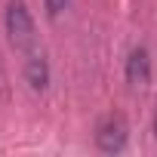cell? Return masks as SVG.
Here are the masks:
<instances>
[{
	"label": "cell",
	"instance_id": "cell-1",
	"mask_svg": "<svg viewBox=\"0 0 157 157\" xmlns=\"http://www.w3.org/2000/svg\"><path fill=\"white\" fill-rule=\"evenodd\" d=\"M6 34L16 49H31L34 43V19L25 6V0H10L6 3Z\"/></svg>",
	"mask_w": 157,
	"mask_h": 157
},
{
	"label": "cell",
	"instance_id": "cell-2",
	"mask_svg": "<svg viewBox=\"0 0 157 157\" xmlns=\"http://www.w3.org/2000/svg\"><path fill=\"white\" fill-rule=\"evenodd\" d=\"M96 142H99V148H102L105 154L123 151V148H126V123H123V117H108V120L99 126Z\"/></svg>",
	"mask_w": 157,
	"mask_h": 157
},
{
	"label": "cell",
	"instance_id": "cell-3",
	"mask_svg": "<svg viewBox=\"0 0 157 157\" xmlns=\"http://www.w3.org/2000/svg\"><path fill=\"white\" fill-rule=\"evenodd\" d=\"M151 80V59H148V49L145 46H136L126 59V83L129 90H145Z\"/></svg>",
	"mask_w": 157,
	"mask_h": 157
},
{
	"label": "cell",
	"instance_id": "cell-4",
	"mask_svg": "<svg viewBox=\"0 0 157 157\" xmlns=\"http://www.w3.org/2000/svg\"><path fill=\"white\" fill-rule=\"evenodd\" d=\"M25 77H28L31 90H46V83H49V65H46L43 52H31V56H28V62H25Z\"/></svg>",
	"mask_w": 157,
	"mask_h": 157
},
{
	"label": "cell",
	"instance_id": "cell-5",
	"mask_svg": "<svg viewBox=\"0 0 157 157\" xmlns=\"http://www.w3.org/2000/svg\"><path fill=\"white\" fill-rule=\"evenodd\" d=\"M43 3H46V16H49V19H59L62 10L68 6V0H43Z\"/></svg>",
	"mask_w": 157,
	"mask_h": 157
},
{
	"label": "cell",
	"instance_id": "cell-6",
	"mask_svg": "<svg viewBox=\"0 0 157 157\" xmlns=\"http://www.w3.org/2000/svg\"><path fill=\"white\" fill-rule=\"evenodd\" d=\"M154 132H157V114H154Z\"/></svg>",
	"mask_w": 157,
	"mask_h": 157
}]
</instances>
